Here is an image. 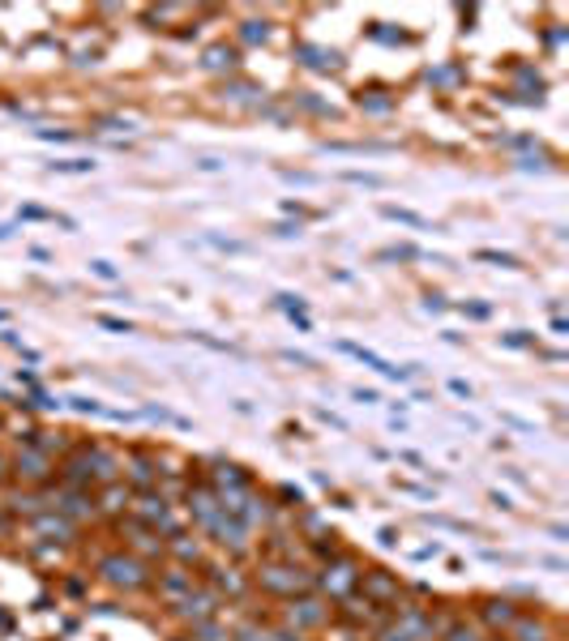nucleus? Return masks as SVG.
Masks as SVG:
<instances>
[{
    "mask_svg": "<svg viewBox=\"0 0 569 641\" xmlns=\"http://www.w3.org/2000/svg\"><path fill=\"white\" fill-rule=\"evenodd\" d=\"M18 470H22L26 479H43V474H47V462H43L39 453H26V458H18Z\"/></svg>",
    "mask_w": 569,
    "mask_h": 641,
    "instance_id": "nucleus-4",
    "label": "nucleus"
},
{
    "mask_svg": "<svg viewBox=\"0 0 569 641\" xmlns=\"http://www.w3.org/2000/svg\"><path fill=\"white\" fill-rule=\"evenodd\" d=\"M295 616H300V624H317V620H321V611H317V603H300V611L291 607V620H295Z\"/></svg>",
    "mask_w": 569,
    "mask_h": 641,
    "instance_id": "nucleus-7",
    "label": "nucleus"
},
{
    "mask_svg": "<svg viewBox=\"0 0 569 641\" xmlns=\"http://www.w3.org/2000/svg\"><path fill=\"white\" fill-rule=\"evenodd\" d=\"M488 620H492V624H509V620H513L509 603H488Z\"/></svg>",
    "mask_w": 569,
    "mask_h": 641,
    "instance_id": "nucleus-9",
    "label": "nucleus"
},
{
    "mask_svg": "<svg viewBox=\"0 0 569 641\" xmlns=\"http://www.w3.org/2000/svg\"><path fill=\"white\" fill-rule=\"evenodd\" d=\"M103 577H108L112 585H141L146 581V569L137 564V560H129V556H112V560H103Z\"/></svg>",
    "mask_w": 569,
    "mask_h": 641,
    "instance_id": "nucleus-1",
    "label": "nucleus"
},
{
    "mask_svg": "<svg viewBox=\"0 0 569 641\" xmlns=\"http://www.w3.org/2000/svg\"><path fill=\"white\" fill-rule=\"evenodd\" d=\"M98 325H108L116 334H129V320H116V316H98Z\"/></svg>",
    "mask_w": 569,
    "mask_h": 641,
    "instance_id": "nucleus-13",
    "label": "nucleus"
},
{
    "mask_svg": "<svg viewBox=\"0 0 569 641\" xmlns=\"http://www.w3.org/2000/svg\"><path fill=\"white\" fill-rule=\"evenodd\" d=\"M90 270H94L98 278H108V283L116 278V265H112V261H90Z\"/></svg>",
    "mask_w": 569,
    "mask_h": 641,
    "instance_id": "nucleus-12",
    "label": "nucleus"
},
{
    "mask_svg": "<svg viewBox=\"0 0 569 641\" xmlns=\"http://www.w3.org/2000/svg\"><path fill=\"white\" fill-rule=\"evenodd\" d=\"M343 180H351V184H369V188H381V184H385L381 176H369V171H343Z\"/></svg>",
    "mask_w": 569,
    "mask_h": 641,
    "instance_id": "nucleus-8",
    "label": "nucleus"
},
{
    "mask_svg": "<svg viewBox=\"0 0 569 641\" xmlns=\"http://www.w3.org/2000/svg\"><path fill=\"white\" fill-rule=\"evenodd\" d=\"M94 163H86V158H65V163H51V171H90Z\"/></svg>",
    "mask_w": 569,
    "mask_h": 641,
    "instance_id": "nucleus-10",
    "label": "nucleus"
},
{
    "mask_svg": "<svg viewBox=\"0 0 569 641\" xmlns=\"http://www.w3.org/2000/svg\"><path fill=\"white\" fill-rule=\"evenodd\" d=\"M480 261H492V265H505V270H513V265H518V261H513L509 252H480Z\"/></svg>",
    "mask_w": 569,
    "mask_h": 641,
    "instance_id": "nucleus-11",
    "label": "nucleus"
},
{
    "mask_svg": "<svg viewBox=\"0 0 569 641\" xmlns=\"http://www.w3.org/2000/svg\"><path fill=\"white\" fill-rule=\"evenodd\" d=\"M338 351H343V355H351V359H359V363H369V368H377L381 377H390V381H407V377H411L407 368H394V363H390V359H381L377 351H364V347H355V342H338Z\"/></svg>",
    "mask_w": 569,
    "mask_h": 641,
    "instance_id": "nucleus-2",
    "label": "nucleus"
},
{
    "mask_svg": "<svg viewBox=\"0 0 569 641\" xmlns=\"http://www.w3.org/2000/svg\"><path fill=\"white\" fill-rule=\"evenodd\" d=\"M244 641H252V637H244Z\"/></svg>",
    "mask_w": 569,
    "mask_h": 641,
    "instance_id": "nucleus-15",
    "label": "nucleus"
},
{
    "mask_svg": "<svg viewBox=\"0 0 569 641\" xmlns=\"http://www.w3.org/2000/svg\"><path fill=\"white\" fill-rule=\"evenodd\" d=\"M449 641H480V637H475V633H467V628H454V633H449Z\"/></svg>",
    "mask_w": 569,
    "mask_h": 641,
    "instance_id": "nucleus-14",
    "label": "nucleus"
},
{
    "mask_svg": "<svg viewBox=\"0 0 569 641\" xmlns=\"http://www.w3.org/2000/svg\"><path fill=\"white\" fill-rule=\"evenodd\" d=\"M262 581L270 585V590H295V585H304V577H295L291 569H266Z\"/></svg>",
    "mask_w": 569,
    "mask_h": 641,
    "instance_id": "nucleus-3",
    "label": "nucleus"
},
{
    "mask_svg": "<svg viewBox=\"0 0 569 641\" xmlns=\"http://www.w3.org/2000/svg\"><path fill=\"white\" fill-rule=\"evenodd\" d=\"M381 214H385V219L407 223V227H428V219H420V214H411V209H398V205H381Z\"/></svg>",
    "mask_w": 569,
    "mask_h": 641,
    "instance_id": "nucleus-5",
    "label": "nucleus"
},
{
    "mask_svg": "<svg viewBox=\"0 0 569 641\" xmlns=\"http://www.w3.org/2000/svg\"><path fill=\"white\" fill-rule=\"evenodd\" d=\"M0 466H5V462H0Z\"/></svg>",
    "mask_w": 569,
    "mask_h": 641,
    "instance_id": "nucleus-16",
    "label": "nucleus"
},
{
    "mask_svg": "<svg viewBox=\"0 0 569 641\" xmlns=\"http://www.w3.org/2000/svg\"><path fill=\"white\" fill-rule=\"evenodd\" d=\"M381 261H411V257H420V248H411V244H402V248H385V252H377Z\"/></svg>",
    "mask_w": 569,
    "mask_h": 641,
    "instance_id": "nucleus-6",
    "label": "nucleus"
}]
</instances>
